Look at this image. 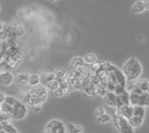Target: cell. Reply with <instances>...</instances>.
I'll return each instance as SVG.
<instances>
[{
    "label": "cell",
    "mask_w": 149,
    "mask_h": 133,
    "mask_svg": "<svg viewBox=\"0 0 149 133\" xmlns=\"http://www.w3.org/2000/svg\"><path fill=\"white\" fill-rule=\"evenodd\" d=\"M105 66L108 75V92H113L117 95H120L125 92L127 90V80L121 69H119L116 66L107 61H105Z\"/></svg>",
    "instance_id": "cell-1"
},
{
    "label": "cell",
    "mask_w": 149,
    "mask_h": 133,
    "mask_svg": "<svg viewBox=\"0 0 149 133\" xmlns=\"http://www.w3.org/2000/svg\"><path fill=\"white\" fill-rule=\"evenodd\" d=\"M0 111L6 113L14 120H22L28 115L26 104L12 96H6L4 102L1 103Z\"/></svg>",
    "instance_id": "cell-2"
},
{
    "label": "cell",
    "mask_w": 149,
    "mask_h": 133,
    "mask_svg": "<svg viewBox=\"0 0 149 133\" xmlns=\"http://www.w3.org/2000/svg\"><path fill=\"white\" fill-rule=\"evenodd\" d=\"M91 65L86 63L74 69H70L68 82L73 89L83 91L91 83Z\"/></svg>",
    "instance_id": "cell-3"
},
{
    "label": "cell",
    "mask_w": 149,
    "mask_h": 133,
    "mask_svg": "<svg viewBox=\"0 0 149 133\" xmlns=\"http://www.w3.org/2000/svg\"><path fill=\"white\" fill-rule=\"evenodd\" d=\"M47 98L48 89L45 85L40 84L25 92L23 96V101L26 105L33 107L37 105H42L47 100Z\"/></svg>",
    "instance_id": "cell-4"
},
{
    "label": "cell",
    "mask_w": 149,
    "mask_h": 133,
    "mask_svg": "<svg viewBox=\"0 0 149 133\" xmlns=\"http://www.w3.org/2000/svg\"><path fill=\"white\" fill-rule=\"evenodd\" d=\"M121 71L127 77V82H136L142 75L143 68L137 58L131 57L122 65Z\"/></svg>",
    "instance_id": "cell-5"
},
{
    "label": "cell",
    "mask_w": 149,
    "mask_h": 133,
    "mask_svg": "<svg viewBox=\"0 0 149 133\" xmlns=\"http://www.w3.org/2000/svg\"><path fill=\"white\" fill-rule=\"evenodd\" d=\"M147 115V110L143 106H134L133 116L129 119V123L134 128H140L143 125Z\"/></svg>",
    "instance_id": "cell-6"
},
{
    "label": "cell",
    "mask_w": 149,
    "mask_h": 133,
    "mask_svg": "<svg viewBox=\"0 0 149 133\" xmlns=\"http://www.w3.org/2000/svg\"><path fill=\"white\" fill-rule=\"evenodd\" d=\"M65 123L59 119H51L44 126L43 133H66Z\"/></svg>",
    "instance_id": "cell-7"
},
{
    "label": "cell",
    "mask_w": 149,
    "mask_h": 133,
    "mask_svg": "<svg viewBox=\"0 0 149 133\" xmlns=\"http://www.w3.org/2000/svg\"><path fill=\"white\" fill-rule=\"evenodd\" d=\"M113 124L119 133H135L129 120L124 118H113Z\"/></svg>",
    "instance_id": "cell-8"
},
{
    "label": "cell",
    "mask_w": 149,
    "mask_h": 133,
    "mask_svg": "<svg viewBox=\"0 0 149 133\" xmlns=\"http://www.w3.org/2000/svg\"><path fill=\"white\" fill-rule=\"evenodd\" d=\"M24 61V54L22 52L17 53V55L8 59L3 65L1 66V73L5 72V71H10L17 68V67L23 62Z\"/></svg>",
    "instance_id": "cell-9"
},
{
    "label": "cell",
    "mask_w": 149,
    "mask_h": 133,
    "mask_svg": "<svg viewBox=\"0 0 149 133\" xmlns=\"http://www.w3.org/2000/svg\"><path fill=\"white\" fill-rule=\"evenodd\" d=\"M133 111H134V106L132 105L121 106L113 110V118H124L129 120L133 116Z\"/></svg>",
    "instance_id": "cell-10"
},
{
    "label": "cell",
    "mask_w": 149,
    "mask_h": 133,
    "mask_svg": "<svg viewBox=\"0 0 149 133\" xmlns=\"http://www.w3.org/2000/svg\"><path fill=\"white\" fill-rule=\"evenodd\" d=\"M103 100H104V102L106 103L107 105H108L109 107L114 108V110L122 106L119 95H117L115 93H113V92H108L103 97Z\"/></svg>",
    "instance_id": "cell-11"
},
{
    "label": "cell",
    "mask_w": 149,
    "mask_h": 133,
    "mask_svg": "<svg viewBox=\"0 0 149 133\" xmlns=\"http://www.w3.org/2000/svg\"><path fill=\"white\" fill-rule=\"evenodd\" d=\"M72 89H73L72 88V86H71L70 82H68V80H65V81L61 82L59 89H57L56 91L52 92V93H53V96L55 97H62V96L69 95L72 92Z\"/></svg>",
    "instance_id": "cell-12"
},
{
    "label": "cell",
    "mask_w": 149,
    "mask_h": 133,
    "mask_svg": "<svg viewBox=\"0 0 149 133\" xmlns=\"http://www.w3.org/2000/svg\"><path fill=\"white\" fill-rule=\"evenodd\" d=\"M14 24L8 21H0V39L6 40L9 34L13 31Z\"/></svg>",
    "instance_id": "cell-13"
},
{
    "label": "cell",
    "mask_w": 149,
    "mask_h": 133,
    "mask_svg": "<svg viewBox=\"0 0 149 133\" xmlns=\"http://www.w3.org/2000/svg\"><path fill=\"white\" fill-rule=\"evenodd\" d=\"M14 82V75L10 71H5L0 74V82L3 86H10Z\"/></svg>",
    "instance_id": "cell-14"
},
{
    "label": "cell",
    "mask_w": 149,
    "mask_h": 133,
    "mask_svg": "<svg viewBox=\"0 0 149 133\" xmlns=\"http://www.w3.org/2000/svg\"><path fill=\"white\" fill-rule=\"evenodd\" d=\"M83 95L87 99H93L96 96H98V93H97V88L93 84V83H90L88 86H86L84 90H83Z\"/></svg>",
    "instance_id": "cell-15"
},
{
    "label": "cell",
    "mask_w": 149,
    "mask_h": 133,
    "mask_svg": "<svg viewBox=\"0 0 149 133\" xmlns=\"http://www.w3.org/2000/svg\"><path fill=\"white\" fill-rule=\"evenodd\" d=\"M53 72H54V74H55V75H56L57 80H58V81H60V82L68 80L69 73H68L65 68H57Z\"/></svg>",
    "instance_id": "cell-16"
},
{
    "label": "cell",
    "mask_w": 149,
    "mask_h": 133,
    "mask_svg": "<svg viewBox=\"0 0 149 133\" xmlns=\"http://www.w3.org/2000/svg\"><path fill=\"white\" fill-rule=\"evenodd\" d=\"M30 76L31 74L27 73V72H19L16 75V79L17 81V82L21 85H27L29 84V80H30Z\"/></svg>",
    "instance_id": "cell-17"
},
{
    "label": "cell",
    "mask_w": 149,
    "mask_h": 133,
    "mask_svg": "<svg viewBox=\"0 0 149 133\" xmlns=\"http://www.w3.org/2000/svg\"><path fill=\"white\" fill-rule=\"evenodd\" d=\"M134 85L141 89L143 92L148 93L149 79H139L138 81L134 82Z\"/></svg>",
    "instance_id": "cell-18"
},
{
    "label": "cell",
    "mask_w": 149,
    "mask_h": 133,
    "mask_svg": "<svg viewBox=\"0 0 149 133\" xmlns=\"http://www.w3.org/2000/svg\"><path fill=\"white\" fill-rule=\"evenodd\" d=\"M145 6H144V0H138L135 1L132 6V11L134 13L139 14V13H142L143 11H145Z\"/></svg>",
    "instance_id": "cell-19"
},
{
    "label": "cell",
    "mask_w": 149,
    "mask_h": 133,
    "mask_svg": "<svg viewBox=\"0 0 149 133\" xmlns=\"http://www.w3.org/2000/svg\"><path fill=\"white\" fill-rule=\"evenodd\" d=\"M86 62H85V60L83 57L81 56H76L74 58L72 59V61H70V64H69V68L70 69H74L78 67H80L82 65H85Z\"/></svg>",
    "instance_id": "cell-20"
},
{
    "label": "cell",
    "mask_w": 149,
    "mask_h": 133,
    "mask_svg": "<svg viewBox=\"0 0 149 133\" xmlns=\"http://www.w3.org/2000/svg\"><path fill=\"white\" fill-rule=\"evenodd\" d=\"M68 133H84V127L80 125L69 123L66 125Z\"/></svg>",
    "instance_id": "cell-21"
},
{
    "label": "cell",
    "mask_w": 149,
    "mask_h": 133,
    "mask_svg": "<svg viewBox=\"0 0 149 133\" xmlns=\"http://www.w3.org/2000/svg\"><path fill=\"white\" fill-rule=\"evenodd\" d=\"M56 75L54 74V72H49V73H46L43 76H41V84L43 85H46L48 82L53 81V80H56Z\"/></svg>",
    "instance_id": "cell-22"
},
{
    "label": "cell",
    "mask_w": 149,
    "mask_h": 133,
    "mask_svg": "<svg viewBox=\"0 0 149 133\" xmlns=\"http://www.w3.org/2000/svg\"><path fill=\"white\" fill-rule=\"evenodd\" d=\"M0 133H20L12 125H0Z\"/></svg>",
    "instance_id": "cell-23"
},
{
    "label": "cell",
    "mask_w": 149,
    "mask_h": 133,
    "mask_svg": "<svg viewBox=\"0 0 149 133\" xmlns=\"http://www.w3.org/2000/svg\"><path fill=\"white\" fill-rule=\"evenodd\" d=\"M40 84H41V76H39L37 74H31L30 80H29V85L34 88Z\"/></svg>",
    "instance_id": "cell-24"
},
{
    "label": "cell",
    "mask_w": 149,
    "mask_h": 133,
    "mask_svg": "<svg viewBox=\"0 0 149 133\" xmlns=\"http://www.w3.org/2000/svg\"><path fill=\"white\" fill-rule=\"evenodd\" d=\"M119 96H120V99L122 106L131 105V103H130V93L127 90H126L122 94L119 95Z\"/></svg>",
    "instance_id": "cell-25"
},
{
    "label": "cell",
    "mask_w": 149,
    "mask_h": 133,
    "mask_svg": "<svg viewBox=\"0 0 149 133\" xmlns=\"http://www.w3.org/2000/svg\"><path fill=\"white\" fill-rule=\"evenodd\" d=\"M84 60H85V62L88 65H93L94 63H96L98 61V58L97 56L93 53H86L85 56H84Z\"/></svg>",
    "instance_id": "cell-26"
},
{
    "label": "cell",
    "mask_w": 149,
    "mask_h": 133,
    "mask_svg": "<svg viewBox=\"0 0 149 133\" xmlns=\"http://www.w3.org/2000/svg\"><path fill=\"white\" fill-rule=\"evenodd\" d=\"M60 84H61V82L56 79V80H53V81L48 82V83L45 85V87H46L49 90H52V92H54V91H56L57 89H59Z\"/></svg>",
    "instance_id": "cell-27"
},
{
    "label": "cell",
    "mask_w": 149,
    "mask_h": 133,
    "mask_svg": "<svg viewBox=\"0 0 149 133\" xmlns=\"http://www.w3.org/2000/svg\"><path fill=\"white\" fill-rule=\"evenodd\" d=\"M95 121L97 124H100V125H105V124H107L111 121H113V118H111V116L107 113H106L105 115L98 118H95Z\"/></svg>",
    "instance_id": "cell-28"
},
{
    "label": "cell",
    "mask_w": 149,
    "mask_h": 133,
    "mask_svg": "<svg viewBox=\"0 0 149 133\" xmlns=\"http://www.w3.org/2000/svg\"><path fill=\"white\" fill-rule=\"evenodd\" d=\"M13 31H14V33L16 34V36H17V39L20 38V37H22V36H24V33H25V29L21 25H16V24H14Z\"/></svg>",
    "instance_id": "cell-29"
},
{
    "label": "cell",
    "mask_w": 149,
    "mask_h": 133,
    "mask_svg": "<svg viewBox=\"0 0 149 133\" xmlns=\"http://www.w3.org/2000/svg\"><path fill=\"white\" fill-rule=\"evenodd\" d=\"M13 119L4 112L0 111V125H11Z\"/></svg>",
    "instance_id": "cell-30"
},
{
    "label": "cell",
    "mask_w": 149,
    "mask_h": 133,
    "mask_svg": "<svg viewBox=\"0 0 149 133\" xmlns=\"http://www.w3.org/2000/svg\"><path fill=\"white\" fill-rule=\"evenodd\" d=\"M106 113H107L106 109H105L104 107H102V106H100V107L95 108V110H94V111H93V116H94L95 118H100V117L105 115Z\"/></svg>",
    "instance_id": "cell-31"
},
{
    "label": "cell",
    "mask_w": 149,
    "mask_h": 133,
    "mask_svg": "<svg viewBox=\"0 0 149 133\" xmlns=\"http://www.w3.org/2000/svg\"><path fill=\"white\" fill-rule=\"evenodd\" d=\"M31 110L33 112L35 113H39L42 110V105H37V106H33L31 107Z\"/></svg>",
    "instance_id": "cell-32"
},
{
    "label": "cell",
    "mask_w": 149,
    "mask_h": 133,
    "mask_svg": "<svg viewBox=\"0 0 149 133\" xmlns=\"http://www.w3.org/2000/svg\"><path fill=\"white\" fill-rule=\"evenodd\" d=\"M0 97H1V100H0V103H3L4 102L5 98H6V96L4 95V93H3V91H1V92H0Z\"/></svg>",
    "instance_id": "cell-33"
},
{
    "label": "cell",
    "mask_w": 149,
    "mask_h": 133,
    "mask_svg": "<svg viewBox=\"0 0 149 133\" xmlns=\"http://www.w3.org/2000/svg\"><path fill=\"white\" fill-rule=\"evenodd\" d=\"M145 108H149V93L147 95L146 102H145Z\"/></svg>",
    "instance_id": "cell-34"
},
{
    "label": "cell",
    "mask_w": 149,
    "mask_h": 133,
    "mask_svg": "<svg viewBox=\"0 0 149 133\" xmlns=\"http://www.w3.org/2000/svg\"><path fill=\"white\" fill-rule=\"evenodd\" d=\"M144 6L146 11H149V0H144Z\"/></svg>",
    "instance_id": "cell-35"
},
{
    "label": "cell",
    "mask_w": 149,
    "mask_h": 133,
    "mask_svg": "<svg viewBox=\"0 0 149 133\" xmlns=\"http://www.w3.org/2000/svg\"><path fill=\"white\" fill-rule=\"evenodd\" d=\"M139 41H140L141 43H143V42L145 41V38H144L143 36H141V37L139 38Z\"/></svg>",
    "instance_id": "cell-36"
},
{
    "label": "cell",
    "mask_w": 149,
    "mask_h": 133,
    "mask_svg": "<svg viewBox=\"0 0 149 133\" xmlns=\"http://www.w3.org/2000/svg\"><path fill=\"white\" fill-rule=\"evenodd\" d=\"M148 93H149V87H148Z\"/></svg>",
    "instance_id": "cell-37"
}]
</instances>
